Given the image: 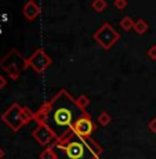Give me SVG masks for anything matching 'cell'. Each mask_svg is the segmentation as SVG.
<instances>
[{"mask_svg":"<svg viewBox=\"0 0 156 159\" xmlns=\"http://www.w3.org/2000/svg\"><path fill=\"white\" fill-rule=\"evenodd\" d=\"M47 101L48 111L46 125L54 131L58 141H62L71 136L76 122L87 112H83L79 108L76 98H73L65 89H61L53 98Z\"/></svg>","mask_w":156,"mask_h":159,"instance_id":"cell-1","label":"cell"},{"mask_svg":"<svg viewBox=\"0 0 156 159\" xmlns=\"http://www.w3.org/2000/svg\"><path fill=\"white\" fill-rule=\"evenodd\" d=\"M57 159H100L104 149L91 137H79L71 134L62 141L53 145Z\"/></svg>","mask_w":156,"mask_h":159,"instance_id":"cell-2","label":"cell"},{"mask_svg":"<svg viewBox=\"0 0 156 159\" xmlns=\"http://www.w3.org/2000/svg\"><path fill=\"white\" fill-rule=\"evenodd\" d=\"M0 68L7 73L13 80H18L21 73L28 68V64H26V58H24L22 54L17 48H11L0 60Z\"/></svg>","mask_w":156,"mask_h":159,"instance_id":"cell-3","label":"cell"},{"mask_svg":"<svg viewBox=\"0 0 156 159\" xmlns=\"http://www.w3.org/2000/svg\"><path fill=\"white\" fill-rule=\"evenodd\" d=\"M93 39L98 43L104 50H111L120 39V33L116 30L109 22H104L98 29L94 32Z\"/></svg>","mask_w":156,"mask_h":159,"instance_id":"cell-4","label":"cell"},{"mask_svg":"<svg viewBox=\"0 0 156 159\" xmlns=\"http://www.w3.org/2000/svg\"><path fill=\"white\" fill-rule=\"evenodd\" d=\"M21 111H22V107L18 102H14V104H11L2 115V122H4L15 133L24 126L22 119H21Z\"/></svg>","mask_w":156,"mask_h":159,"instance_id":"cell-5","label":"cell"},{"mask_svg":"<svg viewBox=\"0 0 156 159\" xmlns=\"http://www.w3.org/2000/svg\"><path fill=\"white\" fill-rule=\"evenodd\" d=\"M26 64H28L29 68L33 69L36 73H43L53 64V60L46 53V50L38 48L29 58H26Z\"/></svg>","mask_w":156,"mask_h":159,"instance_id":"cell-6","label":"cell"},{"mask_svg":"<svg viewBox=\"0 0 156 159\" xmlns=\"http://www.w3.org/2000/svg\"><path fill=\"white\" fill-rule=\"evenodd\" d=\"M32 137L36 140L39 145L44 147V148L53 147L58 141L54 131L47 125H36V127L32 130Z\"/></svg>","mask_w":156,"mask_h":159,"instance_id":"cell-7","label":"cell"},{"mask_svg":"<svg viewBox=\"0 0 156 159\" xmlns=\"http://www.w3.org/2000/svg\"><path fill=\"white\" fill-rule=\"evenodd\" d=\"M96 129H97V126L93 122L91 116L88 114H86L76 122L72 133L76 134V136H79V137H91V134L96 131Z\"/></svg>","mask_w":156,"mask_h":159,"instance_id":"cell-8","label":"cell"},{"mask_svg":"<svg viewBox=\"0 0 156 159\" xmlns=\"http://www.w3.org/2000/svg\"><path fill=\"white\" fill-rule=\"evenodd\" d=\"M22 14H24V17H25V20L35 21L36 18L39 17V14H40V6L36 2H33V0H29V2H26L25 4H24Z\"/></svg>","mask_w":156,"mask_h":159,"instance_id":"cell-9","label":"cell"},{"mask_svg":"<svg viewBox=\"0 0 156 159\" xmlns=\"http://www.w3.org/2000/svg\"><path fill=\"white\" fill-rule=\"evenodd\" d=\"M148 29H149V24L146 22L145 20H142V18L137 20L136 24H134V32H136L137 35H145V33L148 32Z\"/></svg>","mask_w":156,"mask_h":159,"instance_id":"cell-10","label":"cell"},{"mask_svg":"<svg viewBox=\"0 0 156 159\" xmlns=\"http://www.w3.org/2000/svg\"><path fill=\"white\" fill-rule=\"evenodd\" d=\"M21 119H22L24 125H28L29 122H32L35 119V112L29 108V107H22V111H21Z\"/></svg>","mask_w":156,"mask_h":159,"instance_id":"cell-11","label":"cell"},{"mask_svg":"<svg viewBox=\"0 0 156 159\" xmlns=\"http://www.w3.org/2000/svg\"><path fill=\"white\" fill-rule=\"evenodd\" d=\"M134 24H136V21H133V18L126 15V17H123L120 20V22H119V25H120V28L124 30V32H128V30L134 29Z\"/></svg>","mask_w":156,"mask_h":159,"instance_id":"cell-12","label":"cell"},{"mask_svg":"<svg viewBox=\"0 0 156 159\" xmlns=\"http://www.w3.org/2000/svg\"><path fill=\"white\" fill-rule=\"evenodd\" d=\"M90 102H91V101H90V98H88V97L86 96V94H80V96H79L78 98H76V104H78V107H79V108H80L83 112H87L86 109L88 108Z\"/></svg>","mask_w":156,"mask_h":159,"instance_id":"cell-13","label":"cell"},{"mask_svg":"<svg viewBox=\"0 0 156 159\" xmlns=\"http://www.w3.org/2000/svg\"><path fill=\"white\" fill-rule=\"evenodd\" d=\"M97 122H98L100 126L105 127V126H108V125L112 122V116L109 115L106 111H102V112H101V114L98 115V118H97Z\"/></svg>","mask_w":156,"mask_h":159,"instance_id":"cell-14","label":"cell"},{"mask_svg":"<svg viewBox=\"0 0 156 159\" xmlns=\"http://www.w3.org/2000/svg\"><path fill=\"white\" fill-rule=\"evenodd\" d=\"M106 7H108V3H106L105 0H94V2L91 3V8H93L94 11H97V13L105 11Z\"/></svg>","mask_w":156,"mask_h":159,"instance_id":"cell-15","label":"cell"},{"mask_svg":"<svg viewBox=\"0 0 156 159\" xmlns=\"http://www.w3.org/2000/svg\"><path fill=\"white\" fill-rule=\"evenodd\" d=\"M39 158L40 159H57V155H56V152H54L53 147H48V148H44L40 152Z\"/></svg>","mask_w":156,"mask_h":159,"instance_id":"cell-16","label":"cell"},{"mask_svg":"<svg viewBox=\"0 0 156 159\" xmlns=\"http://www.w3.org/2000/svg\"><path fill=\"white\" fill-rule=\"evenodd\" d=\"M146 56H148L149 60L156 61V44H152L151 47L146 50Z\"/></svg>","mask_w":156,"mask_h":159,"instance_id":"cell-17","label":"cell"},{"mask_svg":"<svg viewBox=\"0 0 156 159\" xmlns=\"http://www.w3.org/2000/svg\"><path fill=\"white\" fill-rule=\"evenodd\" d=\"M114 6H115V8H118V10H124V8L128 6V3H127V0H115V3H114Z\"/></svg>","mask_w":156,"mask_h":159,"instance_id":"cell-18","label":"cell"},{"mask_svg":"<svg viewBox=\"0 0 156 159\" xmlns=\"http://www.w3.org/2000/svg\"><path fill=\"white\" fill-rule=\"evenodd\" d=\"M148 129L152 131V133H156V118H152L148 123Z\"/></svg>","mask_w":156,"mask_h":159,"instance_id":"cell-19","label":"cell"},{"mask_svg":"<svg viewBox=\"0 0 156 159\" xmlns=\"http://www.w3.org/2000/svg\"><path fill=\"white\" fill-rule=\"evenodd\" d=\"M6 86H7V79H6V76L0 75V90H2V89H4Z\"/></svg>","mask_w":156,"mask_h":159,"instance_id":"cell-20","label":"cell"},{"mask_svg":"<svg viewBox=\"0 0 156 159\" xmlns=\"http://www.w3.org/2000/svg\"><path fill=\"white\" fill-rule=\"evenodd\" d=\"M4 158V151H3V148L0 147V159H3Z\"/></svg>","mask_w":156,"mask_h":159,"instance_id":"cell-21","label":"cell"}]
</instances>
